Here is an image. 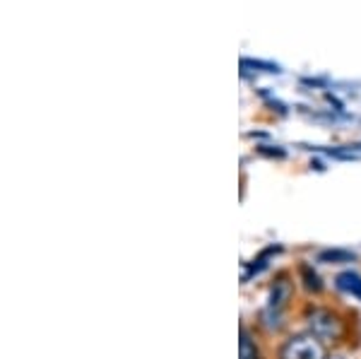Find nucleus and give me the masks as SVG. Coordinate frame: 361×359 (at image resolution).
<instances>
[{
    "label": "nucleus",
    "mask_w": 361,
    "mask_h": 359,
    "mask_svg": "<svg viewBox=\"0 0 361 359\" xmlns=\"http://www.w3.org/2000/svg\"><path fill=\"white\" fill-rule=\"evenodd\" d=\"M279 359H325V345L313 333L292 335L289 340H284Z\"/></svg>",
    "instance_id": "f257e3e1"
},
{
    "label": "nucleus",
    "mask_w": 361,
    "mask_h": 359,
    "mask_svg": "<svg viewBox=\"0 0 361 359\" xmlns=\"http://www.w3.org/2000/svg\"><path fill=\"white\" fill-rule=\"evenodd\" d=\"M306 326H308V333H313L316 338L325 340H340L342 338V326L340 316L333 314L330 309H308L306 311Z\"/></svg>",
    "instance_id": "f03ea898"
},
{
    "label": "nucleus",
    "mask_w": 361,
    "mask_h": 359,
    "mask_svg": "<svg viewBox=\"0 0 361 359\" xmlns=\"http://www.w3.org/2000/svg\"><path fill=\"white\" fill-rule=\"evenodd\" d=\"M289 299H292V282L277 280L275 285H272L270 294H267V304L263 309V321L267 328L282 326V316H284V309H287Z\"/></svg>",
    "instance_id": "7ed1b4c3"
},
{
    "label": "nucleus",
    "mask_w": 361,
    "mask_h": 359,
    "mask_svg": "<svg viewBox=\"0 0 361 359\" xmlns=\"http://www.w3.org/2000/svg\"><path fill=\"white\" fill-rule=\"evenodd\" d=\"M335 285L345 294H352V297L361 299V275L357 270H342V273L335 277Z\"/></svg>",
    "instance_id": "20e7f679"
},
{
    "label": "nucleus",
    "mask_w": 361,
    "mask_h": 359,
    "mask_svg": "<svg viewBox=\"0 0 361 359\" xmlns=\"http://www.w3.org/2000/svg\"><path fill=\"white\" fill-rule=\"evenodd\" d=\"M238 359H260L258 345L250 338V333L246 328H241V343H238Z\"/></svg>",
    "instance_id": "39448f33"
},
{
    "label": "nucleus",
    "mask_w": 361,
    "mask_h": 359,
    "mask_svg": "<svg viewBox=\"0 0 361 359\" xmlns=\"http://www.w3.org/2000/svg\"><path fill=\"white\" fill-rule=\"evenodd\" d=\"M241 68H258L260 73H282V68L277 63H267V61H253V58H243Z\"/></svg>",
    "instance_id": "423d86ee"
},
{
    "label": "nucleus",
    "mask_w": 361,
    "mask_h": 359,
    "mask_svg": "<svg viewBox=\"0 0 361 359\" xmlns=\"http://www.w3.org/2000/svg\"><path fill=\"white\" fill-rule=\"evenodd\" d=\"M301 275H304V280H306V287L311 289V292H320L323 289V282H320V277L313 273L308 265H301Z\"/></svg>",
    "instance_id": "0eeeda50"
},
{
    "label": "nucleus",
    "mask_w": 361,
    "mask_h": 359,
    "mask_svg": "<svg viewBox=\"0 0 361 359\" xmlns=\"http://www.w3.org/2000/svg\"><path fill=\"white\" fill-rule=\"evenodd\" d=\"M320 258L323 260H349V258H354V253H349V251H323L320 253Z\"/></svg>",
    "instance_id": "6e6552de"
},
{
    "label": "nucleus",
    "mask_w": 361,
    "mask_h": 359,
    "mask_svg": "<svg viewBox=\"0 0 361 359\" xmlns=\"http://www.w3.org/2000/svg\"><path fill=\"white\" fill-rule=\"evenodd\" d=\"M325 359H342L340 355H333V357H325Z\"/></svg>",
    "instance_id": "1a4fd4ad"
}]
</instances>
